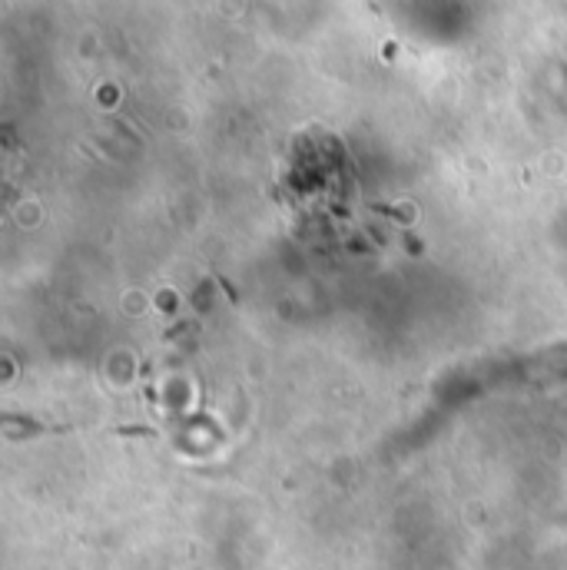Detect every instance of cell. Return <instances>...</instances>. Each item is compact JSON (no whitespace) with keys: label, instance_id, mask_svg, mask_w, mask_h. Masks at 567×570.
I'll list each match as a JSON object with an SVG mask.
<instances>
[{"label":"cell","instance_id":"cell-1","mask_svg":"<svg viewBox=\"0 0 567 570\" xmlns=\"http://www.w3.org/2000/svg\"><path fill=\"white\" fill-rule=\"evenodd\" d=\"M116 434H133V438H150L153 428H116Z\"/></svg>","mask_w":567,"mask_h":570}]
</instances>
